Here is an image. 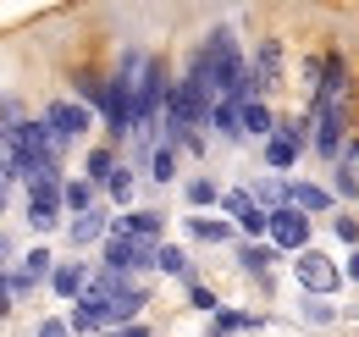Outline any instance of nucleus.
Returning a JSON list of instances; mask_svg holds the SVG:
<instances>
[{
  "instance_id": "7",
  "label": "nucleus",
  "mask_w": 359,
  "mask_h": 337,
  "mask_svg": "<svg viewBox=\"0 0 359 337\" xmlns=\"http://www.w3.org/2000/svg\"><path fill=\"white\" fill-rule=\"evenodd\" d=\"M271 249H293V254L310 249V216L299 211V205L271 216Z\"/></svg>"
},
{
  "instance_id": "33",
  "label": "nucleus",
  "mask_w": 359,
  "mask_h": 337,
  "mask_svg": "<svg viewBox=\"0 0 359 337\" xmlns=\"http://www.w3.org/2000/svg\"><path fill=\"white\" fill-rule=\"evenodd\" d=\"M72 332H105V315H94V310H72Z\"/></svg>"
},
{
  "instance_id": "12",
  "label": "nucleus",
  "mask_w": 359,
  "mask_h": 337,
  "mask_svg": "<svg viewBox=\"0 0 359 337\" xmlns=\"http://www.w3.org/2000/svg\"><path fill=\"white\" fill-rule=\"evenodd\" d=\"M61 211H67L61 194H28V227H34V232H55V227H61Z\"/></svg>"
},
{
  "instance_id": "34",
  "label": "nucleus",
  "mask_w": 359,
  "mask_h": 337,
  "mask_svg": "<svg viewBox=\"0 0 359 337\" xmlns=\"http://www.w3.org/2000/svg\"><path fill=\"white\" fill-rule=\"evenodd\" d=\"M188 304H194L199 315H222V298L210 293V288H194V293H188Z\"/></svg>"
},
{
  "instance_id": "2",
  "label": "nucleus",
  "mask_w": 359,
  "mask_h": 337,
  "mask_svg": "<svg viewBox=\"0 0 359 337\" xmlns=\"http://www.w3.org/2000/svg\"><path fill=\"white\" fill-rule=\"evenodd\" d=\"M293 277H299V288H304L310 298H326V293H337V288H343V277H348V271H343L332 254L304 249L299 260H293Z\"/></svg>"
},
{
  "instance_id": "15",
  "label": "nucleus",
  "mask_w": 359,
  "mask_h": 337,
  "mask_svg": "<svg viewBox=\"0 0 359 337\" xmlns=\"http://www.w3.org/2000/svg\"><path fill=\"white\" fill-rule=\"evenodd\" d=\"M210 127H216L222 138H243V100H222V105L210 111Z\"/></svg>"
},
{
  "instance_id": "26",
  "label": "nucleus",
  "mask_w": 359,
  "mask_h": 337,
  "mask_svg": "<svg viewBox=\"0 0 359 337\" xmlns=\"http://www.w3.org/2000/svg\"><path fill=\"white\" fill-rule=\"evenodd\" d=\"M138 310H144V288H128V293H122L111 310H105V321H111V326H116V321H133Z\"/></svg>"
},
{
  "instance_id": "22",
  "label": "nucleus",
  "mask_w": 359,
  "mask_h": 337,
  "mask_svg": "<svg viewBox=\"0 0 359 337\" xmlns=\"http://www.w3.org/2000/svg\"><path fill=\"white\" fill-rule=\"evenodd\" d=\"M61 199H67V211H72V216H89L94 211V183H89V177L67 183V194H61Z\"/></svg>"
},
{
  "instance_id": "21",
  "label": "nucleus",
  "mask_w": 359,
  "mask_h": 337,
  "mask_svg": "<svg viewBox=\"0 0 359 337\" xmlns=\"http://www.w3.org/2000/svg\"><path fill=\"white\" fill-rule=\"evenodd\" d=\"M255 326H260V315H249V310H222V315H216V337L255 332Z\"/></svg>"
},
{
  "instance_id": "19",
  "label": "nucleus",
  "mask_w": 359,
  "mask_h": 337,
  "mask_svg": "<svg viewBox=\"0 0 359 337\" xmlns=\"http://www.w3.org/2000/svg\"><path fill=\"white\" fill-rule=\"evenodd\" d=\"M188 238H194V244H226L232 227H226V221H205V216H188Z\"/></svg>"
},
{
  "instance_id": "31",
  "label": "nucleus",
  "mask_w": 359,
  "mask_h": 337,
  "mask_svg": "<svg viewBox=\"0 0 359 337\" xmlns=\"http://www.w3.org/2000/svg\"><path fill=\"white\" fill-rule=\"evenodd\" d=\"M105 194H111V205H128V199H133V171L122 166L116 177H111V188H105Z\"/></svg>"
},
{
  "instance_id": "13",
  "label": "nucleus",
  "mask_w": 359,
  "mask_h": 337,
  "mask_svg": "<svg viewBox=\"0 0 359 337\" xmlns=\"http://www.w3.org/2000/svg\"><path fill=\"white\" fill-rule=\"evenodd\" d=\"M255 199H260V205L276 216V211H287V205H293V183L271 171V177H260V183H255Z\"/></svg>"
},
{
  "instance_id": "14",
  "label": "nucleus",
  "mask_w": 359,
  "mask_h": 337,
  "mask_svg": "<svg viewBox=\"0 0 359 337\" xmlns=\"http://www.w3.org/2000/svg\"><path fill=\"white\" fill-rule=\"evenodd\" d=\"M299 155H304V150H299L293 138H282V133H276V138H266V166L276 171V177H282V171H293V166H299Z\"/></svg>"
},
{
  "instance_id": "39",
  "label": "nucleus",
  "mask_w": 359,
  "mask_h": 337,
  "mask_svg": "<svg viewBox=\"0 0 359 337\" xmlns=\"http://www.w3.org/2000/svg\"><path fill=\"white\" fill-rule=\"evenodd\" d=\"M122 337H149V326H138V321H133V326H128Z\"/></svg>"
},
{
  "instance_id": "20",
  "label": "nucleus",
  "mask_w": 359,
  "mask_h": 337,
  "mask_svg": "<svg viewBox=\"0 0 359 337\" xmlns=\"http://www.w3.org/2000/svg\"><path fill=\"white\" fill-rule=\"evenodd\" d=\"M144 177H149V183H172V177H177V150H166V144H161V150L144 161Z\"/></svg>"
},
{
  "instance_id": "9",
  "label": "nucleus",
  "mask_w": 359,
  "mask_h": 337,
  "mask_svg": "<svg viewBox=\"0 0 359 337\" xmlns=\"http://www.w3.org/2000/svg\"><path fill=\"white\" fill-rule=\"evenodd\" d=\"M161 227H166L161 211H122V216H111V238H155V244H161Z\"/></svg>"
},
{
  "instance_id": "4",
  "label": "nucleus",
  "mask_w": 359,
  "mask_h": 337,
  "mask_svg": "<svg viewBox=\"0 0 359 337\" xmlns=\"http://www.w3.org/2000/svg\"><path fill=\"white\" fill-rule=\"evenodd\" d=\"M155 260H161L155 238H105V271H116V277H133Z\"/></svg>"
},
{
  "instance_id": "37",
  "label": "nucleus",
  "mask_w": 359,
  "mask_h": 337,
  "mask_svg": "<svg viewBox=\"0 0 359 337\" xmlns=\"http://www.w3.org/2000/svg\"><path fill=\"white\" fill-rule=\"evenodd\" d=\"M304 321H310V326H326V321H332V310H326V304H315V298H310V304H304Z\"/></svg>"
},
{
  "instance_id": "32",
  "label": "nucleus",
  "mask_w": 359,
  "mask_h": 337,
  "mask_svg": "<svg viewBox=\"0 0 359 337\" xmlns=\"http://www.w3.org/2000/svg\"><path fill=\"white\" fill-rule=\"evenodd\" d=\"M332 232H337V244L359 249V221H354V216H332Z\"/></svg>"
},
{
  "instance_id": "40",
  "label": "nucleus",
  "mask_w": 359,
  "mask_h": 337,
  "mask_svg": "<svg viewBox=\"0 0 359 337\" xmlns=\"http://www.w3.org/2000/svg\"><path fill=\"white\" fill-rule=\"evenodd\" d=\"M348 166H359V144H348Z\"/></svg>"
},
{
  "instance_id": "1",
  "label": "nucleus",
  "mask_w": 359,
  "mask_h": 337,
  "mask_svg": "<svg viewBox=\"0 0 359 337\" xmlns=\"http://www.w3.org/2000/svg\"><path fill=\"white\" fill-rule=\"evenodd\" d=\"M315 155L320 161H343L348 155V117L337 100H315Z\"/></svg>"
},
{
  "instance_id": "16",
  "label": "nucleus",
  "mask_w": 359,
  "mask_h": 337,
  "mask_svg": "<svg viewBox=\"0 0 359 337\" xmlns=\"http://www.w3.org/2000/svg\"><path fill=\"white\" fill-rule=\"evenodd\" d=\"M83 171H89V183H94V188H111V177L122 171V161H116V150H89Z\"/></svg>"
},
{
  "instance_id": "36",
  "label": "nucleus",
  "mask_w": 359,
  "mask_h": 337,
  "mask_svg": "<svg viewBox=\"0 0 359 337\" xmlns=\"http://www.w3.org/2000/svg\"><path fill=\"white\" fill-rule=\"evenodd\" d=\"M34 337H78V332H72V321H39Z\"/></svg>"
},
{
  "instance_id": "23",
  "label": "nucleus",
  "mask_w": 359,
  "mask_h": 337,
  "mask_svg": "<svg viewBox=\"0 0 359 337\" xmlns=\"http://www.w3.org/2000/svg\"><path fill=\"white\" fill-rule=\"evenodd\" d=\"M243 133H266V138H276V117L266 111V100L243 105Z\"/></svg>"
},
{
  "instance_id": "8",
  "label": "nucleus",
  "mask_w": 359,
  "mask_h": 337,
  "mask_svg": "<svg viewBox=\"0 0 359 337\" xmlns=\"http://www.w3.org/2000/svg\"><path fill=\"white\" fill-rule=\"evenodd\" d=\"M45 122L61 133V138H78V133H89V105L83 100H50V111H45Z\"/></svg>"
},
{
  "instance_id": "38",
  "label": "nucleus",
  "mask_w": 359,
  "mask_h": 337,
  "mask_svg": "<svg viewBox=\"0 0 359 337\" xmlns=\"http://www.w3.org/2000/svg\"><path fill=\"white\" fill-rule=\"evenodd\" d=\"M343 271H348V282H359V249H348V265H343Z\"/></svg>"
},
{
  "instance_id": "11",
  "label": "nucleus",
  "mask_w": 359,
  "mask_h": 337,
  "mask_svg": "<svg viewBox=\"0 0 359 337\" xmlns=\"http://www.w3.org/2000/svg\"><path fill=\"white\" fill-rule=\"evenodd\" d=\"M67 238H72V249H89V244H100V238H111V216L105 211L72 216V221H67Z\"/></svg>"
},
{
  "instance_id": "17",
  "label": "nucleus",
  "mask_w": 359,
  "mask_h": 337,
  "mask_svg": "<svg viewBox=\"0 0 359 337\" xmlns=\"http://www.w3.org/2000/svg\"><path fill=\"white\" fill-rule=\"evenodd\" d=\"M271 260H276V249H266V244H238V265L249 277H260V282L271 277Z\"/></svg>"
},
{
  "instance_id": "5",
  "label": "nucleus",
  "mask_w": 359,
  "mask_h": 337,
  "mask_svg": "<svg viewBox=\"0 0 359 337\" xmlns=\"http://www.w3.org/2000/svg\"><path fill=\"white\" fill-rule=\"evenodd\" d=\"M6 144L22 150V155H34V161H61V144H67V138L50 122H22L17 133H6Z\"/></svg>"
},
{
  "instance_id": "18",
  "label": "nucleus",
  "mask_w": 359,
  "mask_h": 337,
  "mask_svg": "<svg viewBox=\"0 0 359 337\" xmlns=\"http://www.w3.org/2000/svg\"><path fill=\"white\" fill-rule=\"evenodd\" d=\"M293 205H299L304 216H315V211H332L337 199H332V194H326L320 183H293Z\"/></svg>"
},
{
  "instance_id": "3",
  "label": "nucleus",
  "mask_w": 359,
  "mask_h": 337,
  "mask_svg": "<svg viewBox=\"0 0 359 337\" xmlns=\"http://www.w3.org/2000/svg\"><path fill=\"white\" fill-rule=\"evenodd\" d=\"M282 39H260L255 50V67H249V88H243V105H255V100H266L271 88H282Z\"/></svg>"
},
{
  "instance_id": "35",
  "label": "nucleus",
  "mask_w": 359,
  "mask_h": 337,
  "mask_svg": "<svg viewBox=\"0 0 359 337\" xmlns=\"http://www.w3.org/2000/svg\"><path fill=\"white\" fill-rule=\"evenodd\" d=\"M337 194H343V199H359V166H337Z\"/></svg>"
},
{
  "instance_id": "25",
  "label": "nucleus",
  "mask_w": 359,
  "mask_h": 337,
  "mask_svg": "<svg viewBox=\"0 0 359 337\" xmlns=\"http://www.w3.org/2000/svg\"><path fill=\"white\" fill-rule=\"evenodd\" d=\"M17 265H22V271H28L34 282H39V277H55V265H61V260H55L50 249H28L22 260H17Z\"/></svg>"
},
{
  "instance_id": "27",
  "label": "nucleus",
  "mask_w": 359,
  "mask_h": 337,
  "mask_svg": "<svg viewBox=\"0 0 359 337\" xmlns=\"http://www.w3.org/2000/svg\"><path fill=\"white\" fill-rule=\"evenodd\" d=\"M105 94H111V84H105V78H94V72H83V78H78V100H83V105H100V111H105Z\"/></svg>"
},
{
  "instance_id": "30",
  "label": "nucleus",
  "mask_w": 359,
  "mask_h": 337,
  "mask_svg": "<svg viewBox=\"0 0 359 337\" xmlns=\"http://www.w3.org/2000/svg\"><path fill=\"white\" fill-rule=\"evenodd\" d=\"M155 265H161L166 277H182V271H188V254H182L177 244H161V260H155Z\"/></svg>"
},
{
  "instance_id": "28",
  "label": "nucleus",
  "mask_w": 359,
  "mask_h": 337,
  "mask_svg": "<svg viewBox=\"0 0 359 337\" xmlns=\"http://www.w3.org/2000/svg\"><path fill=\"white\" fill-rule=\"evenodd\" d=\"M310 127H315V117H282L276 133H282V138H293V144L304 150V144H310Z\"/></svg>"
},
{
  "instance_id": "6",
  "label": "nucleus",
  "mask_w": 359,
  "mask_h": 337,
  "mask_svg": "<svg viewBox=\"0 0 359 337\" xmlns=\"http://www.w3.org/2000/svg\"><path fill=\"white\" fill-rule=\"evenodd\" d=\"M222 211L232 216V227H243L249 238H260V232H271V211L255 199V188H226Z\"/></svg>"
},
{
  "instance_id": "10",
  "label": "nucleus",
  "mask_w": 359,
  "mask_h": 337,
  "mask_svg": "<svg viewBox=\"0 0 359 337\" xmlns=\"http://www.w3.org/2000/svg\"><path fill=\"white\" fill-rule=\"evenodd\" d=\"M89 265H78V260H61V265H55V277H50V288H55V298H72V304H78V298L89 293Z\"/></svg>"
},
{
  "instance_id": "29",
  "label": "nucleus",
  "mask_w": 359,
  "mask_h": 337,
  "mask_svg": "<svg viewBox=\"0 0 359 337\" xmlns=\"http://www.w3.org/2000/svg\"><path fill=\"white\" fill-rule=\"evenodd\" d=\"M216 199H226V194L210 177H194V183H188V205H216Z\"/></svg>"
},
{
  "instance_id": "24",
  "label": "nucleus",
  "mask_w": 359,
  "mask_h": 337,
  "mask_svg": "<svg viewBox=\"0 0 359 337\" xmlns=\"http://www.w3.org/2000/svg\"><path fill=\"white\" fill-rule=\"evenodd\" d=\"M28 293H34V277L22 265H6V304H28Z\"/></svg>"
}]
</instances>
